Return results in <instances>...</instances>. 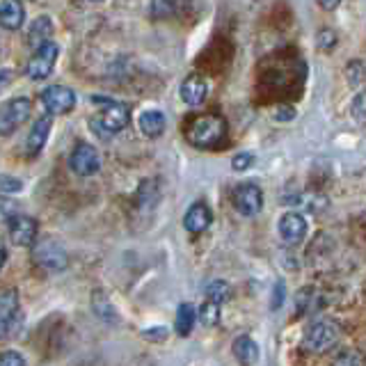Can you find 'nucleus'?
<instances>
[{"instance_id":"obj_1","label":"nucleus","mask_w":366,"mask_h":366,"mask_svg":"<svg viewBox=\"0 0 366 366\" xmlns=\"http://www.w3.org/2000/svg\"><path fill=\"white\" fill-rule=\"evenodd\" d=\"M89 103L103 108V112L97 119H89V129L94 131L101 140H108V137H112L114 133H119L129 126V122H131V106L129 103L114 101V99L103 97V94H92Z\"/></svg>"},{"instance_id":"obj_33","label":"nucleus","mask_w":366,"mask_h":366,"mask_svg":"<svg viewBox=\"0 0 366 366\" xmlns=\"http://www.w3.org/2000/svg\"><path fill=\"white\" fill-rule=\"evenodd\" d=\"M11 78H14V71H11V69H0V92L11 83Z\"/></svg>"},{"instance_id":"obj_21","label":"nucleus","mask_w":366,"mask_h":366,"mask_svg":"<svg viewBox=\"0 0 366 366\" xmlns=\"http://www.w3.org/2000/svg\"><path fill=\"white\" fill-rule=\"evenodd\" d=\"M92 309H94V314L103 320V323L112 325L114 320H117L114 307H112V302L108 300V295L103 293V291H94V293H92Z\"/></svg>"},{"instance_id":"obj_5","label":"nucleus","mask_w":366,"mask_h":366,"mask_svg":"<svg viewBox=\"0 0 366 366\" xmlns=\"http://www.w3.org/2000/svg\"><path fill=\"white\" fill-rule=\"evenodd\" d=\"M57 57H60V46L55 41H46L41 44L39 49H34L32 57L26 64V76L30 80H44L53 74Z\"/></svg>"},{"instance_id":"obj_26","label":"nucleus","mask_w":366,"mask_h":366,"mask_svg":"<svg viewBox=\"0 0 366 366\" xmlns=\"http://www.w3.org/2000/svg\"><path fill=\"white\" fill-rule=\"evenodd\" d=\"M350 114H352L355 122L366 124V92H360V94L352 99V103H350Z\"/></svg>"},{"instance_id":"obj_3","label":"nucleus","mask_w":366,"mask_h":366,"mask_svg":"<svg viewBox=\"0 0 366 366\" xmlns=\"http://www.w3.org/2000/svg\"><path fill=\"white\" fill-rule=\"evenodd\" d=\"M32 261L46 272H64L69 268V252L57 238H41L32 245Z\"/></svg>"},{"instance_id":"obj_17","label":"nucleus","mask_w":366,"mask_h":366,"mask_svg":"<svg viewBox=\"0 0 366 366\" xmlns=\"http://www.w3.org/2000/svg\"><path fill=\"white\" fill-rule=\"evenodd\" d=\"M53 30H55V26H53V19L51 16L34 19L30 23V28H28V46H32V49H39L41 44L51 41Z\"/></svg>"},{"instance_id":"obj_20","label":"nucleus","mask_w":366,"mask_h":366,"mask_svg":"<svg viewBox=\"0 0 366 366\" xmlns=\"http://www.w3.org/2000/svg\"><path fill=\"white\" fill-rule=\"evenodd\" d=\"M194 323H197V309H194L190 302L179 305V309H177V323H174L177 335L179 337H188L190 332H192V327H194Z\"/></svg>"},{"instance_id":"obj_16","label":"nucleus","mask_w":366,"mask_h":366,"mask_svg":"<svg viewBox=\"0 0 366 366\" xmlns=\"http://www.w3.org/2000/svg\"><path fill=\"white\" fill-rule=\"evenodd\" d=\"M26 23V9L21 0H0V26L5 30H21Z\"/></svg>"},{"instance_id":"obj_30","label":"nucleus","mask_w":366,"mask_h":366,"mask_svg":"<svg viewBox=\"0 0 366 366\" xmlns=\"http://www.w3.org/2000/svg\"><path fill=\"white\" fill-rule=\"evenodd\" d=\"M0 366H26V360L16 350H5L0 352Z\"/></svg>"},{"instance_id":"obj_34","label":"nucleus","mask_w":366,"mask_h":366,"mask_svg":"<svg viewBox=\"0 0 366 366\" xmlns=\"http://www.w3.org/2000/svg\"><path fill=\"white\" fill-rule=\"evenodd\" d=\"M282 302H284V286L277 284L274 286V295H272V309H280Z\"/></svg>"},{"instance_id":"obj_31","label":"nucleus","mask_w":366,"mask_h":366,"mask_svg":"<svg viewBox=\"0 0 366 366\" xmlns=\"http://www.w3.org/2000/svg\"><path fill=\"white\" fill-rule=\"evenodd\" d=\"M252 163H254V156H252V154H238V156H234V160H232V165H234L236 172H245V169H249Z\"/></svg>"},{"instance_id":"obj_8","label":"nucleus","mask_w":366,"mask_h":366,"mask_svg":"<svg viewBox=\"0 0 366 366\" xmlns=\"http://www.w3.org/2000/svg\"><path fill=\"white\" fill-rule=\"evenodd\" d=\"M69 169L78 177H92L101 169V156L97 152V147H92L87 142H78L74 147V152L69 154Z\"/></svg>"},{"instance_id":"obj_25","label":"nucleus","mask_w":366,"mask_h":366,"mask_svg":"<svg viewBox=\"0 0 366 366\" xmlns=\"http://www.w3.org/2000/svg\"><path fill=\"white\" fill-rule=\"evenodd\" d=\"M23 190V181L11 177V174H0V197H7V194H14Z\"/></svg>"},{"instance_id":"obj_15","label":"nucleus","mask_w":366,"mask_h":366,"mask_svg":"<svg viewBox=\"0 0 366 366\" xmlns=\"http://www.w3.org/2000/svg\"><path fill=\"white\" fill-rule=\"evenodd\" d=\"M213 222V215H211V209L206 204L197 202V204H192L188 213L183 215V227L188 229L190 234H202L206 232V229L211 227Z\"/></svg>"},{"instance_id":"obj_27","label":"nucleus","mask_w":366,"mask_h":366,"mask_svg":"<svg viewBox=\"0 0 366 366\" xmlns=\"http://www.w3.org/2000/svg\"><path fill=\"white\" fill-rule=\"evenodd\" d=\"M199 316H202V323H204V325H215V323H217V318H220V305H215V302H209V300H206V302L202 305Z\"/></svg>"},{"instance_id":"obj_22","label":"nucleus","mask_w":366,"mask_h":366,"mask_svg":"<svg viewBox=\"0 0 366 366\" xmlns=\"http://www.w3.org/2000/svg\"><path fill=\"white\" fill-rule=\"evenodd\" d=\"M206 300L209 302H215V305H224L229 300V284L222 282V280H215L206 286Z\"/></svg>"},{"instance_id":"obj_18","label":"nucleus","mask_w":366,"mask_h":366,"mask_svg":"<svg viewBox=\"0 0 366 366\" xmlns=\"http://www.w3.org/2000/svg\"><path fill=\"white\" fill-rule=\"evenodd\" d=\"M137 126H140V131L147 137H158V135H163L167 122H165V114L160 110H144L140 114V119H137Z\"/></svg>"},{"instance_id":"obj_35","label":"nucleus","mask_w":366,"mask_h":366,"mask_svg":"<svg viewBox=\"0 0 366 366\" xmlns=\"http://www.w3.org/2000/svg\"><path fill=\"white\" fill-rule=\"evenodd\" d=\"M293 117H295V110H293V108H280V110H277V119H280V122H284V119H286V122H291Z\"/></svg>"},{"instance_id":"obj_32","label":"nucleus","mask_w":366,"mask_h":366,"mask_svg":"<svg viewBox=\"0 0 366 366\" xmlns=\"http://www.w3.org/2000/svg\"><path fill=\"white\" fill-rule=\"evenodd\" d=\"M335 44H337V34L332 32V30H323L318 34V46L323 51H330V49H335Z\"/></svg>"},{"instance_id":"obj_14","label":"nucleus","mask_w":366,"mask_h":366,"mask_svg":"<svg viewBox=\"0 0 366 366\" xmlns=\"http://www.w3.org/2000/svg\"><path fill=\"white\" fill-rule=\"evenodd\" d=\"M51 129H53L51 114H46V117H39L37 122L32 124V129L28 133V140H26V152H28V156L41 154V149L46 147V140H49V135H51Z\"/></svg>"},{"instance_id":"obj_37","label":"nucleus","mask_w":366,"mask_h":366,"mask_svg":"<svg viewBox=\"0 0 366 366\" xmlns=\"http://www.w3.org/2000/svg\"><path fill=\"white\" fill-rule=\"evenodd\" d=\"M5 259H7V252L3 245H0V270H3V266H5Z\"/></svg>"},{"instance_id":"obj_12","label":"nucleus","mask_w":366,"mask_h":366,"mask_svg":"<svg viewBox=\"0 0 366 366\" xmlns=\"http://www.w3.org/2000/svg\"><path fill=\"white\" fill-rule=\"evenodd\" d=\"M307 229H309V224L305 220V215H300V213H284L280 217V224H277L280 238L286 245L302 243L305 236H307Z\"/></svg>"},{"instance_id":"obj_4","label":"nucleus","mask_w":366,"mask_h":366,"mask_svg":"<svg viewBox=\"0 0 366 366\" xmlns=\"http://www.w3.org/2000/svg\"><path fill=\"white\" fill-rule=\"evenodd\" d=\"M339 325L332 318H316L305 330L302 343L312 352H327L339 343Z\"/></svg>"},{"instance_id":"obj_13","label":"nucleus","mask_w":366,"mask_h":366,"mask_svg":"<svg viewBox=\"0 0 366 366\" xmlns=\"http://www.w3.org/2000/svg\"><path fill=\"white\" fill-rule=\"evenodd\" d=\"M179 94H181V99H183L186 106H192V108L202 106V103L206 101V97H209V83H206L202 76L192 74L181 83Z\"/></svg>"},{"instance_id":"obj_7","label":"nucleus","mask_w":366,"mask_h":366,"mask_svg":"<svg viewBox=\"0 0 366 366\" xmlns=\"http://www.w3.org/2000/svg\"><path fill=\"white\" fill-rule=\"evenodd\" d=\"M41 103L46 112L51 114V117H57V114H69L74 108H76V92L66 85H51L41 92Z\"/></svg>"},{"instance_id":"obj_38","label":"nucleus","mask_w":366,"mask_h":366,"mask_svg":"<svg viewBox=\"0 0 366 366\" xmlns=\"http://www.w3.org/2000/svg\"><path fill=\"white\" fill-rule=\"evenodd\" d=\"M89 3H103V0H89Z\"/></svg>"},{"instance_id":"obj_23","label":"nucleus","mask_w":366,"mask_h":366,"mask_svg":"<svg viewBox=\"0 0 366 366\" xmlns=\"http://www.w3.org/2000/svg\"><path fill=\"white\" fill-rule=\"evenodd\" d=\"M179 0H152V16L154 19H169L177 14Z\"/></svg>"},{"instance_id":"obj_6","label":"nucleus","mask_w":366,"mask_h":366,"mask_svg":"<svg viewBox=\"0 0 366 366\" xmlns=\"http://www.w3.org/2000/svg\"><path fill=\"white\" fill-rule=\"evenodd\" d=\"M32 112V101L28 97H14L0 106V135H11L23 126Z\"/></svg>"},{"instance_id":"obj_2","label":"nucleus","mask_w":366,"mask_h":366,"mask_svg":"<svg viewBox=\"0 0 366 366\" xmlns=\"http://www.w3.org/2000/svg\"><path fill=\"white\" fill-rule=\"evenodd\" d=\"M186 137L197 149L220 147L227 137V122L220 114H202V117H194L186 126Z\"/></svg>"},{"instance_id":"obj_28","label":"nucleus","mask_w":366,"mask_h":366,"mask_svg":"<svg viewBox=\"0 0 366 366\" xmlns=\"http://www.w3.org/2000/svg\"><path fill=\"white\" fill-rule=\"evenodd\" d=\"M362 355L360 352H355V350H346V352H341L339 357L335 360V364L332 366H362Z\"/></svg>"},{"instance_id":"obj_29","label":"nucleus","mask_w":366,"mask_h":366,"mask_svg":"<svg viewBox=\"0 0 366 366\" xmlns=\"http://www.w3.org/2000/svg\"><path fill=\"white\" fill-rule=\"evenodd\" d=\"M14 215H19V204L16 202H11L7 197H0V220L7 222L11 220Z\"/></svg>"},{"instance_id":"obj_10","label":"nucleus","mask_w":366,"mask_h":366,"mask_svg":"<svg viewBox=\"0 0 366 366\" xmlns=\"http://www.w3.org/2000/svg\"><path fill=\"white\" fill-rule=\"evenodd\" d=\"M234 206L240 215L252 217L261 211L263 206V194L259 190V186L254 183H240V186L234 188Z\"/></svg>"},{"instance_id":"obj_11","label":"nucleus","mask_w":366,"mask_h":366,"mask_svg":"<svg viewBox=\"0 0 366 366\" xmlns=\"http://www.w3.org/2000/svg\"><path fill=\"white\" fill-rule=\"evenodd\" d=\"M19 318V293L16 289L0 291V339H7Z\"/></svg>"},{"instance_id":"obj_9","label":"nucleus","mask_w":366,"mask_h":366,"mask_svg":"<svg viewBox=\"0 0 366 366\" xmlns=\"http://www.w3.org/2000/svg\"><path fill=\"white\" fill-rule=\"evenodd\" d=\"M7 234H9V240L16 247H32L34 243H37L39 224L34 217L19 213V215L11 217V220H7Z\"/></svg>"},{"instance_id":"obj_19","label":"nucleus","mask_w":366,"mask_h":366,"mask_svg":"<svg viewBox=\"0 0 366 366\" xmlns=\"http://www.w3.org/2000/svg\"><path fill=\"white\" fill-rule=\"evenodd\" d=\"M234 355H236V360L240 364H245V366L254 364L259 360V346H257V341L252 339V337H247V335L238 337L234 341Z\"/></svg>"},{"instance_id":"obj_24","label":"nucleus","mask_w":366,"mask_h":366,"mask_svg":"<svg viewBox=\"0 0 366 366\" xmlns=\"http://www.w3.org/2000/svg\"><path fill=\"white\" fill-rule=\"evenodd\" d=\"M284 202L300 206V209H309V211H316V209H320V206H325L323 197H318V194H309V192L307 194H295V197H289Z\"/></svg>"},{"instance_id":"obj_36","label":"nucleus","mask_w":366,"mask_h":366,"mask_svg":"<svg viewBox=\"0 0 366 366\" xmlns=\"http://www.w3.org/2000/svg\"><path fill=\"white\" fill-rule=\"evenodd\" d=\"M316 3L323 7V9H327V11H332V9H337L339 5H341V0H316Z\"/></svg>"}]
</instances>
